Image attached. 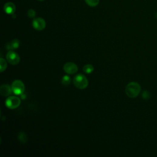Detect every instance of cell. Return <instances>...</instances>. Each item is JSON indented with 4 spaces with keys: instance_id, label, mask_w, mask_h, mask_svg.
I'll return each mask as SVG.
<instances>
[{
    "instance_id": "cell-1",
    "label": "cell",
    "mask_w": 157,
    "mask_h": 157,
    "mask_svg": "<svg viewBox=\"0 0 157 157\" xmlns=\"http://www.w3.org/2000/svg\"><path fill=\"white\" fill-rule=\"evenodd\" d=\"M140 85L136 82H132L129 83L125 89L126 95L130 98H135L137 97L141 92Z\"/></svg>"
},
{
    "instance_id": "cell-2",
    "label": "cell",
    "mask_w": 157,
    "mask_h": 157,
    "mask_svg": "<svg viewBox=\"0 0 157 157\" xmlns=\"http://www.w3.org/2000/svg\"><path fill=\"white\" fill-rule=\"evenodd\" d=\"M73 82L74 85L78 89H85L89 85V81L87 77L81 74H77L74 78Z\"/></svg>"
},
{
    "instance_id": "cell-3",
    "label": "cell",
    "mask_w": 157,
    "mask_h": 157,
    "mask_svg": "<svg viewBox=\"0 0 157 157\" xmlns=\"http://www.w3.org/2000/svg\"><path fill=\"white\" fill-rule=\"evenodd\" d=\"M21 103L19 98L16 96H10L6 101V105L10 109H14L17 108Z\"/></svg>"
},
{
    "instance_id": "cell-4",
    "label": "cell",
    "mask_w": 157,
    "mask_h": 157,
    "mask_svg": "<svg viewBox=\"0 0 157 157\" xmlns=\"http://www.w3.org/2000/svg\"><path fill=\"white\" fill-rule=\"evenodd\" d=\"M12 90L13 93L16 95H21L25 90L24 84L19 80H16L12 84Z\"/></svg>"
},
{
    "instance_id": "cell-5",
    "label": "cell",
    "mask_w": 157,
    "mask_h": 157,
    "mask_svg": "<svg viewBox=\"0 0 157 157\" xmlns=\"http://www.w3.org/2000/svg\"><path fill=\"white\" fill-rule=\"evenodd\" d=\"M6 59L8 62L12 65H18L20 61L19 55L14 51L8 52V53L6 55Z\"/></svg>"
},
{
    "instance_id": "cell-6",
    "label": "cell",
    "mask_w": 157,
    "mask_h": 157,
    "mask_svg": "<svg viewBox=\"0 0 157 157\" xmlns=\"http://www.w3.org/2000/svg\"><path fill=\"white\" fill-rule=\"evenodd\" d=\"M33 27L38 31L43 30L46 27V23L44 19L41 17L36 18L33 21Z\"/></svg>"
},
{
    "instance_id": "cell-7",
    "label": "cell",
    "mask_w": 157,
    "mask_h": 157,
    "mask_svg": "<svg viewBox=\"0 0 157 157\" xmlns=\"http://www.w3.org/2000/svg\"><path fill=\"white\" fill-rule=\"evenodd\" d=\"M63 70L69 74H74L78 71L77 66L72 62L66 63L63 66Z\"/></svg>"
},
{
    "instance_id": "cell-8",
    "label": "cell",
    "mask_w": 157,
    "mask_h": 157,
    "mask_svg": "<svg viewBox=\"0 0 157 157\" xmlns=\"http://www.w3.org/2000/svg\"><path fill=\"white\" fill-rule=\"evenodd\" d=\"M5 12L9 15H12L15 11V5L12 2L6 3L4 6Z\"/></svg>"
},
{
    "instance_id": "cell-9",
    "label": "cell",
    "mask_w": 157,
    "mask_h": 157,
    "mask_svg": "<svg viewBox=\"0 0 157 157\" xmlns=\"http://www.w3.org/2000/svg\"><path fill=\"white\" fill-rule=\"evenodd\" d=\"M12 90L9 85L4 84L0 87V94L3 96H8L11 94Z\"/></svg>"
},
{
    "instance_id": "cell-10",
    "label": "cell",
    "mask_w": 157,
    "mask_h": 157,
    "mask_svg": "<svg viewBox=\"0 0 157 157\" xmlns=\"http://www.w3.org/2000/svg\"><path fill=\"white\" fill-rule=\"evenodd\" d=\"M19 45H20V41L18 39H14L10 44H8L7 48L8 50L16 49L19 47Z\"/></svg>"
},
{
    "instance_id": "cell-11",
    "label": "cell",
    "mask_w": 157,
    "mask_h": 157,
    "mask_svg": "<svg viewBox=\"0 0 157 157\" xmlns=\"http://www.w3.org/2000/svg\"><path fill=\"white\" fill-rule=\"evenodd\" d=\"M7 66L8 65L6 60L4 58H1V59H0V71L2 72L5 71L7 68Z\"/></svg>"
},
{
    "instance_id": "cell-12",
    "label": "cell",
    "mask_w": 157,
    "mask_h": 157,
    "mask_svg": "<svg viewBox=\"0 0 157 157\" xmlns=\"http://www.w3.org/2000/svg\"><path fill=\"white\" fill-rule=\"evenodd\" d=\"M18 140L22 142V143H26L27 142L28 138L27 135L25 133L22 132L18 135Z\"/></svg>"
},
{
    "instance_id": "cell-13",
    "label": "cell",
    "mask_w": 157,
    "mask_h": 157,
    "mask_svg": "<svg viewBox=\"0 0 157 157\" xmlns=\"http://www.w3.org/2000/svg\"><path fill=\"white\" fill-rule=\"evenodd\" d=\"M71 77L68 75H65L63 77L62 80V83L63 85L65 86H68L71 84Z\"/></svg>"
},
{
    "instance_id": "cell-14",
    "label": "cell",
    "mask_w": 157,
    "mask_h": 157,
    "mask_svg": "<svg viewBox=\"0 0 157 157\" xmlns=\"http://www.w3.org/2000/svg\"><path fill=\"white\" fill-rule=\"evenodd\" d=\"M85 3L91 7H95L99 3V0H85Z\"/></svg>"
},
{
    "instance_id": "cell-15",
    "label": "cell",
    "mask_w": 157,
    "mask_h": 157,
    "mask_svg": "<svg viewBox=\"0 0 157 157\" xmlns=\"http://www.w3.org/2000/svg\"><path fill=\"white\" fill-rule=\"evenodd\" d=\"M83 70L85 73L90 74L93 71L94 68L92 65H86L85 66H84Z\"/></svg>"
},
{
    "instance_id": "cell-16",
    "label": "cell",
    "mask_w": 157,
    "mask_h": 157,
    "mask_svg": "<svg viewBox=\"0 0 157 157\" xmlns=\"http://www.w3.org/2000/svg\"><path fill=\"white\" fill-rule=\"evenodd\" d=\"M36 11L33 9H30L28 11V16L30 18H34L36 16Z\"/></svg>"
},
{
    "instance_id": "cell-17",
    "label": "cell",
    "mask_w": 157,
    "mask_h": 157,
    "mask_svg": "<svg viewBox=\"0 0 157 157\" xmlns=\"http://www.w3.org/2000/svg\"><path fill=\"white\" fill-rule=\"evenodd\" d=\"M150 93L148 92L147 91H144L142 93V98L144 99H149L150 98Z\"/></svg>"
},
{
    "instance_id": "cell-18",
    "label": "cell",
    "mask_w": 157,
    "mask_h": 157,
    "mask_svg": "<svg viewBox=\"0 0 157 157\" xmlns=\"http://www.w3.org/2000/svg\"><path fill=\"white\" fill-rule=\"evenodd\" d=\"M156 15V17L157 18V12H156V15Z\"/></svg>"
},
{
    "instance_id": "cell-19",
    "label": "cell",
    "mask_w": 157,
    "mask_h": 157,
    "mask_svg": "<svg viewBox=\"0 0 157 157\" xmlns=\"http://www.w3.org/2000/svg\"><path fill=\"white\" fill-rule=\"evenodd\" d=\"M39 1H44V0H39Z\"/></svg>"
}]
</instances>
